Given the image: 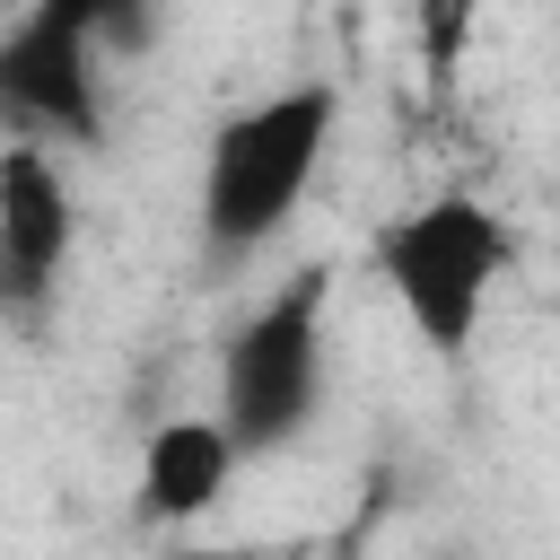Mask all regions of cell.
<instances>
[{
  "label": "cell",
  "mask_w": 560,
  "mask_h": 560,
  "mask_svg": "<svg viewBox=\"0 0 560 560\" xmlns=\"http://www.w3.org/2000/svg\"><path fill=\"white\" fill-rule=\"evenodd\" d=\"M332 131H341V88L332 79H289V88L219 114L210 140H201V184H192L201 254L228 262V271L271 254L298 228V210L315 201Z\"/></svg>",
  "instance_id": "cell-1"
},
{
  "label": "cell",
  "mask_w": 560,
  "mask_h": 560,
  "mask_svg": "<svg viewBox=\"0 0 560 560\" xmlns=\"http://www.w3.org/2000/svg\"><path fill=\"white\" fill-rule=\"evenodd\" d=\"M376 280H385L394 315L420 332V350L438 368H464L490 298L516 280V228L481 192L446 184V192H429L376 228Z\"/></svg>",
  "instance_id": "cell-2"
},
{
  "label": "cell",
  "mask_w": 560,
  "mask_h": 560,
  "mask_svg": "<svg viewBox=\"0 0 560 560\" xmlns=\"http://www.w3.org/2000/svg\"><path fill=\"white\" fill-rule=\"evenodd\" d=\"M332 376V262L289 271L271 298L245 306V324L219 341V402L210 420L236 438V455H280L315 429Z\"/></svg>",
  "instance_id": "cell-3"
},
{
  "label": "cell",
  "mask_w": 560,
  "mask_h": 560,
  "mask_svg": "<svg viewBox=\"0 0 560 560\" xmlns=\"http://www.w3.org/2000/svg\"><path fill=\"white\" fill-rule=\"evenodd\" d=\"M105 0H9L0 18V122L35 149H105Z\"/></svg>",
  "instance_id": "cell-4"
},
{
  "label": "cell",
  "mask_w": 560,
  "mask_h": 560,
  "mask_svg": "<svg viewBox=\"0 0 560 560\" xmlns=\"http://www.w3.org/2000/svg\"><path fill=\"white\" fill-rule=\"evenodd\" d=\"M79 254V192L70 166L35 140L0 149V324L35 332L61 298V271Z\"/></svg>",
  "instance_id": "cell-5"
},
{
  "label": "cell",
  "mask_w": 560,
  "mask_h": 560,
  "mask_svg": "<svg viewBox=\"0 0 560 560\" xmlns=\"http://www.w3.org/2000/svg\"><path fill=\"white\" fill-rule=\"evenodd\" d=\"M236 472H245V455L210 411H166L131 455V516L158 534H184V525L228 508Z\"/></svg>",
  "instance_id": "cell-6"
},
{
  "label": "cell",
  "mask_w": 560,
  "mask_h": 560,
  "mask_svg": "<svg viewBox=\"0 0 560 560\" xmlns=\"http://www.w3.org/2000/svg\"><path fill=\"white\" fill-rule=\"evenodd\" d=\"M472 26H481V0H411V35H420V70L429 88L446 96L464 52H472Z\"/></svg>",
  "instance_id": "cell-7"
},
{
  "label": "cell",
  "mask_w": 560,
  "mask_h": 560,
  "mask_svg": "<svg viewBox=\"0 0 560 560\" xmlns=\"http://www.w3.org/2000/svg\"><path fill=\"white\" fill-rule=\"evenodd\" d=\"M140 560H184V551H140Z\"/></svg>",
  "instance_id": "cell-8"
},
{
  "label": "cell",
  "mask_w": 560,
  "mask_h": 560,
  "mask_svg": "<svg viewBox=\"0 0 560 560\" xmlns=\"http://www.w3.org/2000/svg\"><path fill=\"white\" fill-rule=\"evenodd\" d=\"M551 245H560V210H551Z\"/></svg>",
  "instance_id": "cell-9"
},
{
  "label": "cell",
  "mask_w": 560,
  "mask_h": 560,
  "mask_svg": "<svg viewBox=\"0 0 560 560\" xmlns=\"http://www.w3.org/2000/svg\"><path fill=\"white\" fill-rule=\"evenodd\" d=\"M0 18H9V9H0Z\"/></svg>",
  "instance_id": "cell-10"
}]
</instances>
